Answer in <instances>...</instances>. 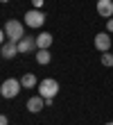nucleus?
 <instances>
[{
	"label": "nucleus",
	"mask_w": 113,
	"mask_h": 125,
	"mask_svg": "<svg viewBox=\"0 0 113 125\" xmlns=\"http://www.w3.org/2000/svg\"><path fill=\"white\" fill-rule=\"evenodd\" d=\"M0 125H9L7 123V116H2V114H0Z\"/></svg>",
	"instance_id": "obj_16"
},
{
	"label": "nucleus",
	"mask_w": 113,
	"mask_h": 125,
	"mask_svg": "<svg viewBox=\"0 0 113 125\" xmlns=\"http://www.w3.org/2000/svg\"><path fill=\"white\" fill-rule=\"evenodd\" d=\"M50 50H43V48H39V52H36V62L39 64H50Z\"/></svg>",
	"instance_id": "obj_12"
},
{
	"label": "nucleus",
	"mask_w": 113,
	"mask_h": 125,
	"mask_svg": "<svg viewBox=\"0 0 113 125\" xmlns=\"http://www.w3.org/2000/svg\"><path fill=\"white\" fill-rule=\"evenodd\" d=\"M32 5H34V9H41V7H43V0H32Z\"/></svg>",
	"instance_id": "obj_14"
},
{
	"label": "nucleus",
	"mask_w": 113,
	"mask_h": 125,
	"mask_svg": "<svg viewBox=\"0 0 113 125\" xmlns=\"http://www.w3.org/2000/svg\"><path fill=\"white\" fill-rule=\"evenodd\" d=\"M97 14L102 18H111L113 16V0H97Z\"/></svg>",
	"instance_id": "obj_6"
},
{
	"label": "nucleus",
	"mask_w": 113,
	"mask_h": 125,
	"mask_svg": "<svg viewBox=\"0 0 113 125\" xmlns=\"http://www.w3.org/2000/svg\"><path fill=\"white\" fill-rule=\"evenodd\" d=\"M59 91V82L57 80H43V82L39 84V95H43V98H54Z\"/></svg>",
	"instance_id": "obj_3"
},
{
	"label": "nucleus",
	"mask_w": 113,
	"mask_h": 125,
	"mask_svg": "<svg viewBox=\"0 0 113 125\" xmlns=\"http://www.w3.org/2000/svg\"><path fill=\"white\" fill-rule=\"evenodd\" d=\"M95 48L100 50V52H109V48H111V36L109 32H100L95 36Z\"/></svg>",
	"instance_id": "obj_5"
},
{
	"label": "nucleus",
	"mask_w": 113,
	"mask_h": 125,
	"mask_svg": "<svg viewBox=\"0 0 113 125\" xmlns=\"http://www.w3.org/2000/svg\"><path fill=\"white\" fill-rule=\"evenodd\" d=\"M16 55H18V43L16 41L2 43V57H5V59H11V57H16Z\"/></svg>",
	"instance_id": "obj_9"
},
{
	"label": "nucleus",
	"mask_w": 113,
	"mask_h": 125,
	"mask_svg": "<svg viewBox=\"0 0 113 125\" xmlns=\"http://www.w3.org/2000/svg\"><path fill=\"white\" fill-rule=\"evenodd\" d=\"M36 46H39V48H43V50H48V48L52 46V34H50V32L39 34V36H36Z\"/></svg>",
	"instance_id": "obj_10"
},
{
	"label": "nucleus",
	"mask_w": 113,
	"mask_h": 125,
	"mask_svg": "<svg viewBox=\"0 0 113 125\" xmlns=\"http://www.w3.org/2000/svg\"><path fill=\"white\" fill-rule=\"evenodd\" d=\"M106 125H113V121H111V123H106Z\"/></svg>",
	"instance_id": "obj_19"
},
{
	"label": "nucleus",
	"mask_w": 113,
	"mask_h": 125,
	"mask_svg": "<svg viewBox=\"0 0 113 125\" xmlns=\"http://www.w3.org/2000/svg\"><path fill=\"white\" fill-rule=\"evenodd\" d=\"M102 66H106V68H109V66H113V55H111V52H104V55H102Z\"/></svg>",
	"instance_id": "obj_13"
},
{
	"label": "nucleus",
	"mask_w": 113,
	"mask_h": 125,
	"mask_svg": "<svg viewBox=\"0 0 113 125\" xmlns=\"http://www.w3.org/2000/svg\"><path fill=\"white\" fill-rule=\"evenodd\" d=\"M36 46V36H23V39L18 41V52H32Z\"/></svg>",
	"instance_id": "obj_7"
},
{
	"label": "nucleus",
	"mask_w": 113,
	"mask_h": 125,
	"mask_svg": "<svg viewBox=\"0 0 113 125\" xmlns=\"http://www.w3.org/2000/svg\"><path fill=\"white\" fill-rule=\"evenodd\" d=\"M106 32H113V18L106 21Z\"/></svg>",
	"instance_id": "obj_15"
},
{
	"label": "nucleus",
	"mask_w": 113,
	"mask_h": 125,
	"mask_svg": "<svg viewBox=\"0 0 113 125\" xmlns=\"http://www.w3.org/2000/svg\"><path fill=\"white\" fill-rule=\"evenodd\" d=\"M25 23H27V27H41L45 23V14L41 9H32L25 14Z\"/></svg>",
	"instance_id": "obj_4"
},
{
	"label": "nucleus",
	"mask_w": 113,
	"mask_h": 125,
	"mask_svg": "<svg viewBox=\"0 0 113 125\" xmlns=\"http://www.w3.org/2000/svg\"><path fill=\"white\" fill-rule=\"evenodd\" d=\"M27 109L32 114H39L41 109H45V98H43V95H34V98H29L27 100Z\"/></svg>",
	"instance_id": "obj_8"
},
{
	"label": "nucleus",
	"mask_w": 113,
	"mask_h": 125,
	"mask_svg": "<svg viewBox=\"0 0 113 125\" xmlns=\"http://www.w3.org/2000/svg\"><path fill=\"white\" fill-rule=\"evenodd\" d=\"M0 2H9V0H0Z\"/></svg>",
	"instance_id": "obj_18"
},
{
	"label": "nucleus",
	"mask_w": 113,
	"mask_h": 125,
	"mask_svg": "<svg viewBox=\"0 0 113 125\" xmlns=\"http://www.w3.org/2000/svg\"><path fill=\"white\" fill-rule=\"evenodd\" d=\"M5 34L9 36V41H20L23 36H25V30H23V23L20 21H7V25H5Z\"/></svg>",
	"instance_id": "obj_1"
},
{
	"label": "nucleus",
	"mask_w": 113,
	"mask_h": 125,
	"mask_svg": "<svg viewBox=\"0 0 113 125\" xmlns=\"http://www.w3.org/2000/svg\"><path fill=\"white\" fill-rule=\"evenodd\" d=\"M2 43H5V32L0 30V46H2Z\"/></svg>",
	"instance_id": "obj_17"
},
{
	"label": "nucleus",
	"mask_w": 113,
	"mask_h": 125,
	"mask_svg": "<svg viewBox=\"0 0 113 125\" xmlns=\"http://www.w3.org/2000/svg\"><path fill=\"white\" fill-rule=\"evenodd\" d=\"M20 84L25 86V89H32V86L36 84V75L34 73H25V75L20 77Z\"/></svg>",
	"instance_id": "obj_11"
},
{
	"label": "nucleus",
	"mask_w": 113,
	"mask_h": 125,
	"mask_svg": "<svg viewBox=\"0 0 113 125\" xmlns=\"http://www.w3.org/2000/svg\"><path fill=\"white\" fill-rule=\"evenodd\" d=\"M20 80H14V77H9V80H5L2 82V86H0V93L5 95V98H16L18 95V91H20Z\"/></svg>",
	"instance_id": "obj_2"
}]
</instances>
